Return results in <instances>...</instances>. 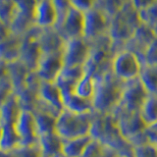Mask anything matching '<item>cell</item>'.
Instances as JSON below:
<instances>
[{
	"instance_id": "cell-1",
	"label": "cell",
	"mask_w": 157,
	"mask_h": 157,
	"mask_svg": "<svg viewBox=\"0 0 157 157\" xmlns=\"http://www.w3.org/2000/svg\"><path fill=\"white\" fill-rule=\"evenodd\" d=\"M90 136L91 139L100 141L101 144L114 150L120 157L134 155V146L121 135L114 115L98 114L94 112Z\"/></svg>"
},
{
	"instance_id": "cell-2",
	"label": "cell",
	"mask_w": 157,
	"mask_h": 157,
	"mask_svg": "<svg viewBox=\"0 0 157 157\" xmlns=\"http://www.w3.org/2000/svg\"><path fill=\"white\" fill-rule=\"evenodd\" d=\"M95 83L92 97L93 111L98 114H110L119 104L125 82L119 80L110 69L96 77Z\"/></svg>"
},
{
	"instance_id": "cell-3",
	"label": "cell",
	"mask_w": 157,
	"mask_h": 157,
	"mask_svg": "<svg viewBox=\"0 0 157 157\" xmlns=\"http://www.w3.org/2000/svg\"><path fill=\"white\" fill-rule=\"evenodd\" d=\"M94 111L74 113L63 109L56 119V134L62 140L90 136Z\"/></svg>"
},
{
	"instance_id": "cell-4",
	"label": "cell",
	"mask_w": 157,
	"mask_h": 157,
	"mask_svg": "<svg viewBox=\"0 0 157 157\" xmlns=\"http://www.w3.org/2000/svg\"><path fill=\"white\" fill-rule=\"evenodd\" d=\"M121 135L135 147L147 144L144 131L146 124L140 113H112Z\"/></svg>"
},
{
	"instance_id": "cell-5",
	"label": "cell",
	"mask_w": 157,
	"mask_h": 157,
	"mask_svg": "<svg viewBox=\"0 0 157 157\" xmlns=\"http://www.w3.org/2000/svg\"><path fill=\"white\" fill-rule=\"evenodd\" d=\"M142 63L140 58L129 49H121L112 57L111 71L123 82L137 78L140 75Z\"/></svg>"
},
{
	"instance_id": "cell-6",
	"label": "cell",
	"mask_w": 157,
	"mask_h": 157,
	"mask_svg": "<svg viewBox=\"0 0 157 157\" xmlns=\"http://www.w3.org/2000/svg\"><path fill=\"white\" fill-rule=\"evenodd\" d=\"M147 95L139 78L125 82L120 102L112 113H140Z\"/></svg>"
},
{
	"instance_id": "cell-7",
	"label": "cell",
	"mask_w": 157,
	"mask_h": 157,
	"mask_svg": "<svg viewBox=\"0 0 157 157\" xmlns=\"http://www.w3.org/2000/svg\"><path fill=\"white\" fill-rule=\"evenodd\" d=\"M62 93L54 82H40L37 91V102L34 110H38L54 117L63 111Z\"/></svg>"
},
{
	"instance_id": "cell-8",
	"label": "cell",
	"mask_w": 157,
	"mask_h": 157,
	"mask_svg": "<svg viewBox=\"0 0 157 157\" xmlns=\"http://www.w3.org/2000/svg\"><path fill=\"white\" fill-rule=\"evenodd\" d=\"M110 18L100 9L93 8L83 13V33L82 37L92 42L108 36Z\"/></svg>"
},
{
	"instance_id": "cell-9",
	"label": "cell",
	"mask_w": 157,
	"mask_h": 157,
	"mask_svg": "<svg viewBox=\"0 0 157 157\" xmlns=\"http://www.w3.org/2000/svg\"><path fill=\"white\" fill-rule=\"evenodd\" d=\"M90 53V42L83 37L65 40L62 50L63 63L65 67L85 66Z\"/></svg>"
},
{
	"instance_id": "cell-10",
	"label": "cell",
	"mask_w": 157,
	"mask_h": 157,
	"mask_svg": "<svg viewBox=\"0 0 157 157\" xmlns=\"http://www.w3.org/2000/svg\"><path fill=\"white\" fill-rule=\"evenodd\" d=\"M55 29L65 40L82 37L83 13L71 7L60 20Z\"/></svg>"
},
{
	"instance_id": "cell-11",
	"label": "cell",
	"mask_w": 157,
	"mask_h": 157,
	"mask_svg": "<svg viewBox=\"0 0 157 157\" xmlns=\"http://www.w3.org/2000/svg\"><path fill=\"white\" fill-rule=\"evenodd\" d=\"M64 67L62 52L41 53L34 70L42 82H54Z\"/></svg>"
},
{
	"instance_id": "cell-12",
	"label": "cell",
	"mask_w": 157,
	"mask_h": 157,
	"mask_svg": "<svg viewBox=\"0 0 157 157\" xmlns=\"http://www.w3.org/2000/svg\"><path fill=\"white\" fill-rule=\"evenodd\" d=\"M13 127L19 136L20 145L37 144L38 136L34 128L33 112L21 109L14 122Z\"/></svg>"
},
{
	"instance_id": "cell-13",
	"label": "cell",
	"mask_w": 157,
	"mask_h": 157,
	"mask_svg": "<svg viewBox=\"0 0 157 157\" xmlns=\"http://www.w3.org/2000/svg\"><path fill=\"white\" fill-rule=\"evenodd\" d=\"M59 22V13L53 0L37 1L33 15L34 26L39 29L56 28Z\"/></svg>"
},
{
	"instance_id": "cell-14",
	"label": "cell",
	"mask_w": 157,
	"mask_h": 157,
	"mask_svg": "<svg viewBox=\"0 0 157 157\" xmlns=\"http://www.w3.org/2000/svg\"><path fill=\"white\" fill-rule=\"evenodd\" d=\"M40 56L41 49L38 42V36H29L26 39H23L20 48L19 61L33 72L36 69Z\"/></svg>"
},
{
	"instance_id": "cell-15",
	"label": "cell",
	"mask_w": 157,
	"mask_h": 157,
	"mask_svg": "<svg viewBox=\"0 0 157 157\" xmlns=\"http://www.w3.org/2000/svg\"><path fill=\"white\" fill-rule=\"evenodd\" d=\"M85 74L82 66H76V67H65L64 66L61 70L60 74L54 81L55 85L59 87L61 92L65 91H72L74 87L77 85L78 80Z\"/></svg>"
},
{
	"instance_id": "cell-16",
	"label": "cell",
	"mask_w": 157,
	"mask_h": 157,
	"mask_svg": "<svg viewBox=\"0 0 157 157\" xmlns=\"http://www.w3.org/2000/svg\"><path fill=\"white\" fill-rule=\"evenodd\" d=\"M32 72L21 61H14L7 64V76L13 86L14 94H18L26 86V80L29 73Z\"/></svg>"
},
{
	"instance_id": "cell-17",
	"label": "cell",
	"mask_w": 157,
	"mask_h": 157,
	"mask_svg": "<svg viewBox=\"0 0 157 157\" xmlns=\"http://www.w3.org/2000/svg\"><path fill=\"white\" fill-rule=\"evenodd\" d=\"M62 93L63 108L74 113H87L93 111L92 101L76 94L74 90Z\"/></svg>"
},
{
	"instance_id": "cell-18",
	"label": "cell",
	"mask_w": 157,
	"mask_h": 157,
	"mask_svg": "<svg viewBox=\"0 0 157 157\" xmlns=\"http://www.w3.org/2000/svg\"><path fill=\"white\" fill-rule=\"evenodd\" d=\"M20 111L21 107L16 95L13 93L0 105V126H13Z\"/></svg>"
},
{
	"instance_id": "cell-19",
	"label": "cell",
	"mask_w": 157,
	"mask_h": 157,
	"mask_svg": "<svg viewBox=\"0 0 157 157\" xmlns=\"http://www.w3.org/2000/svg\"><path fill=\"white\" fill-rule=\"evenodd\" d=\"M37 145L42 155L53 157L62 153L63 140L56 132H52V134L39 136L37 140Z\"/></svg>"
},
{
	"instance_id": "cell-20",
	"label": "cell",
	"mask_w": 157,
	"mask_h": 157,
	"mask_svg": "<svg viewBox=\"0 0 157 157\" xmlns=\"http://www.w3.org/2000/svg\"><path fill=\"white\" fill-rule=\"evenodd\" d=\"M21 43V40L11 34L0 41V61L8 64L19 60Z\"/></svg>"
},
{
	"instance_id": "cell-21",
	"label": "cell",
	"mask_w": 157,
	"mask_h": 157,
	"mask_svg": "<svg viewBox=\"0 0 157 157\" xmlns=\"http://www.w3.org/2000/svg\"><path fill=\"white\" fill-rule=\"evenodd\" d=\"M33 114L34 120V128H36V132L38 137L52 134V132H56V117L38 110H34Z\"/></svg>"
},
{
	"instance_id": "cell-22",
	"label": "cell",
	"mask_w": 157,
	"mask_h": 157,
	"mask_svg": "<svg viewBox=\"0 0 157 157\" xmlns=\"http://www.w3.org/2000/svg\"><path fill=\"white\" fill-rule=\"evenodd\" d=\"M90 140V136L63 140L62 154L66 157H81Z\"/></svg>"
},
{
	"instance_id": "cell-23",
	"label": "cell",
	"mask_w": 157,
	"mask_h": 157,
	"mask_svg": "<svg viewBox=\"0 0 157 157\" xmlns=\"http://www.w3.org/2000/svg\"><path fill=\"white\" fill-rule=\"evenodd\" d=\"M95 78L85 73L74 87V92L78 96L92 101L95 92Z\"/></svg>"
},
{
	"instance_id": "cell-24",
	"label": "cell",
	"mask_w": 157,
	"mask_h": 157,
	"mask_svg": "<svg viewBox=\"0 0 157 157\" xmlns=\"http://www.w3.org/2000/svg\"><path fill=\"white\" fill-rule=\"evenodd\" d=\"M139 78L148 94H157V66L144 65Z\"/></svg>"
},
{
	"instance_id": "cell-25",
	"label": "cell",
	"mask_w": 157,
	"mask_h": 157,
	"mask_svg": "<svg viewBox=\"0 0 157 157\" xmlns=\"http://www.w3.org/2000/svg\"><path fill=\"white\" fill-rule=\"evenodd\" d=\"M140 114L147 126L157 122V94L147 95Z\"/></svg>"
},
{
	"instance_id": "cell-26",
	"label": "cell",
	"mask_w": 157,
	"mask_h": 157,
	"mask_svg": "<svg viewBox=\"0 0 157 157\" xmlns=\"http://www.w3.org/2000/svg\"><path fill=\"white\" fill-rule=\"evenodd\" d=\"M20 145V140L13 126L2 127V135L0 140V151L11 152Z\"/></svg>"
},
{
	"instance_id": "cell-27",
	"label": "cell",
	"mask_w": 157,
	"mask_h": 157,
	"mask_svg": "<svg viewBox=\"0 0 157 157\" xmlns=\"http://www.w3.org/2000/svg\"><path fill=\"white\" fill-rule=\"evenodd\" d=\"M127 0H97L96 8L100 9L108 17L113 16L120 11Z\"/></svg>"
},
{
	"instance_id": "cell-28",
	"label": "cell",
	"mask_w": 157,
	"mask_h": 157,
	"mask_svg": "<svg viewBox=\"0 0 157 157\" xmlns=\"http://www.w3.org/2000/svg\"><path fill=\"white\" fill-rule=\"evenodd\" d=\"M141 24L146 25L152 29L157 28V1L150 6L139 11Z\"/></svg>"
},
{
	"instance_id": "cell-29",
	"label": "cell",
	"mask_w": 157,
	"mask_h": 157,
	"mask_svg": "<svg viewBox=\"0 0 157 157\" xmlns=\"http://www.w3.org/2000/svg\"><path fill=\"white\" fill-rule=\"evenodd\" d=\"M142 65L148 66H157V33L141 56Z\"/></svg>"
},
{
	"instance_id": "cell-30",
	"label": "cell",
	"mask_w": 157,
	"mask_h": 157,
	"mask_svg": "<svg viewBox=\"0 0 157 157\" xmlns=\"http://www.w3.org/2000/svg\"><path fill=\"white\" fill-rule=\"evenodd\" d=\"M12 152L14 157H41L42 154L37 144L18 145Z\"/></svg>"
},
{
	"instance_id": "cell-31",
	"label": "cell",
	"mask_w": 157,
	"mask_h": 157,
	"mask_svg": "<svg viewBox=\"0 0 157 157\" xmlns=\"http://www.w3.org/2000/svg\"><path fill=\"white\" fill-rule=\"evenodd\" d=\"M105 146L100 141L91 139L83 150L81 157H103Z\"/></svg>"
},
{
	"instance_id": "cell-32",
	"label": "cell",
	"mask_w": 157,
	"mask_h": 157,
	"mask_svg": "<svg viewBox=\"0 0 157 157\" xmlns=\"http://www.w3.org/2000/svg\"><path fill=\"white\" fill-rule=\"evenodd\" d=\"M13 86L7 74L0 78V105L13 94Z\"/></svg>"
},
{
	"instance_id": "cell-33",
	"label": "cell",
	"mask_w": 157,
	"mask_h": 157,
	"mask_svg": "<svg viewBox=\"0 0 157 157\" xmlns=\"http://www.w3.org/2000/svg\"><path fill=\"white\" fill-rule=\"evenodd\" d=\"M70 4L71 7L86 13L96 7L97 0H70Z\"/></svg>"
},
{
	"instance_id": "cell-34",
	"label": "cell",
	"mask_w": 157,
	"mask_h": 157,
	"mask_svg": "<svg viewBox=\"0 0 157 157\" xmlns=\"http://www.w3.org/2000/svg\"><path fill=\"white\" fill-rule=\"evenodd\" d=\"M134 157H157V147L150 144L135 147Z\"/></svg>"
},
{
	"instance_id": "cell-35",
	"label": "cell",
	"mask_w": 157,
	"mask_h": 157,
	"mask_svg": "<svg viewBox=\"0 0 157 157\" xmlns=\"http://www.w3.org/2000/svg\"><path fill=\"white\" fill-rule=\"evenodd\" d=\"M147 144L157 147V122L146 126L144 131Z\"/></svg>"
},
{
	"instance_id": "cell-36",
	"label": "cell",
	"mask_w": 157,
	"mask_h": 157,
	"mask_svg": "<svg viewBox=\"0 0 157 157\" xmlns=\"http://www.w3.org/2000/svg\"><path fill=\"white\" fill-rule=\"evenodd\" d=\"M129 1L137 11H140V10L150 6L151 4L156 2L157 0H129Z\"/></svg>"
},
{
	"instance_id": "cell-37",
	"label": "cell",
	"mask_w": 157,
	"mask_h": 157,
	"mask_svg": "<svg viewBox=\"0 0 157 157\" xmlns=\"http://www.w3.org/2000/svg\"><path fill=\"white\" fill-rule=\"evenodd\" d=\"M9 32H10L9 27L2 21V20H0V41L4 40L5 38H7L10 34H11V33H9Z\"/></svg>"
},
{
	"instance_id": "cell-38",
	"label": "cell",
	"mask_w": 157,
	"mask_h": 157,
	"mask_svg": "<svg viewBox=\"0 0 157 157\" xmlns=\"http://www.w3.org/2000/svg\"><path fill=\"white\" fill-rule=\"evenodd\" d=\"M103 157H120V155L117 154L114 150H112L105 146V151H104V155H103Z\"/></svg>"
},
{
	"instance_id": "cell-39",
	"label": "cell",
	"mask_w": 157,
	"mask_h": 157,
	"mask_svg": "<svg viewBox=\"0 0 157 157\" xmlns=\"http://www.w3.org/2000/svg\"><path fill=\"white\" fill-rule=\"evenodd\" d=\"M0 157H14L12 152H3L0 151Z\"/></svg>"
},
{
	"instance_id": "cell-40",
	"label": "cell",
	"mask_w": 157,
	"mask_h": 157,
	"mask_svg": "<svg viewBox=\"0 0 157 157\" xmlns=\"http://www.w3.org/2000/svg\"><path fill=\"white\" fill-rule=\"evenodd\" d=\"M53 157H66V156H65V155H63L62 153H60V154H57V155L53 156Z\"/></svg>"
},
{
	"instance_id": "cell-41",
	"label": "cell",
	"mask_w": 157,
	"mask_h": 157,
	"mask_svg": "<svg viewBox=\"0 0 157 157\" xmlns=\"http://www.w3.org/2000/svg\"><path fill=\"white\" fill-rule=\"evenodd\" d=\"M1 135H2V127L0 126V140H1Z\"/></svg>"
},
{
	"instance_id": "cell-42",
	"label": "cell",
	"mask_w": 157,
	"mask_h": 157,
	"mask_svg": "<svg viewBox=\"0 0 157 157\" xmlns=\"http://www.w3.org/2000/svg\"><path fill=\"white\" fill-rule=\"evenodd\" d=\"M154 31H155V33H157V28H156V29H154Z\"/></svg>"
},
{
	"instance_id": "cell-43",
	"label": "cell",
	"mask_w": 157,
	"mask_h": 157,
	"mask_svg": "<svg viewBox=\"0 0 157 157\" xmlns=\"http://www.w3.org/2000/svg\"><path fill=\"white\" fill-rule=\"evenodd\" d=\"M125 157H134V155H132V156H125Z\"/></svg>"
},
{
	"instance_id": "cell-44",
	"label": "cell",
	"mask_w": 157,
	"mask_h": 157,
	"mask_svg": "<svg viewBox=\"0 0 157 157\" xmlns=\"http://www.w3.org/2000/svg\"><path fill=\"white\" fill-rule=\"evenodd\" d=\"M41 157H48V156H44V155H42Z\"/></svg>"
}]
</instances>
